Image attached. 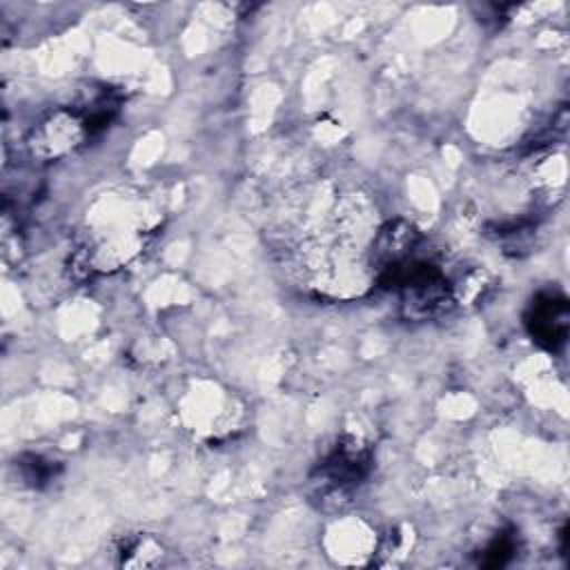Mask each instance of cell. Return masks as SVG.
I'll use <instances>...</instances> for the list:
<instances>
[{
	"label": "cell",
	"instance_id": "1",
	"mask_svg": "<svg viewBox=\"0 0 570 570\" xmlns=\"http://www.w3.org/2000/svg\"><path fill=\"white\" fill-rule=\"evenodd\" d=\"M370 454L354 441L336 445L318 468L316 483L327 492H345L367 474Z\"/></svg>",
	"mask_w": 570,
	"mask_h": 570
},
{
	"label": "cell",
	"instance_id": "2",
	"mask_svg": "<svg viewBox=\"0 0 570 570\" xmlns=\"http://www.w3.org/2000/svg\"><path fill=\"white\" fill-rule=\"evenodd\" d=\"M532 338L546 350H559L568 336V303L557 294H541L528 314Z\"/></svg>",
	"mask_w": 570,
	"mask_h": 570
},
{
	"label": "cell",
	"instance_id": "3",
	"mask_svg": "<svg viewBox=\"0 0 570 570\" xmlns=\"http://www.w3.org/2000/svg\"><path fill=\"white\" fill-rule=\"evenodd\" d=\"M514 550H517V541L512 534H501L497 537L483 552V566L485 568H501L505 566L512 557H514Z\"/></svg>",
	"mask_w": 570,
	"mask_h": 570
}]
</instances>
